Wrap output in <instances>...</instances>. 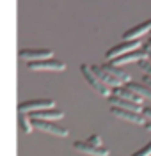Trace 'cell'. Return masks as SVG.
Wrapping results in <instances>:
<instances>
[{"label": "cell", "mask_w": 151, "mask_h": 156, "mask_svg": "<svg viewBox=\"0 0 151 156\" xmlns=\"http://www.w3.org/2000/svg\"><path fill=\"white\" fill-rule=\"evenodd\" d=\"M80 71H82V75H84V78H85V82L92 87L94 92H98V94L103 96V98H110L112 96V89L107 87V85L101 82V78L94 73L92 66H89V64H80Z\"/></svg>", "instance_id": "cell-1"}, {"label": "cell", "mask_w": 151, "mask_h": 156, "mask_svg": "<svg viewBox=\"0 0 151 156\" xmlns=\"http://www.w3.org/2000/svg\"><path fill=\"white\" fill-rule=\"evenodd\" d=\"M55 107V101L48 99V98H43V99H29V101H23L18 105V112L23 115H32L36 112H43V110H50Z\"/></svg>", "instance_id": "cell-2"}, {"label": "cell", "mask_w": 151, "mask_h": 156, "mask_svg": "<svg viewBox=\"0 0 151 156\" xmlns=\"http://www.w3.org/2000/svg\"><path fill=\"white\" fill-rule=\"evenodd\" d=\"M135 50H141V41H123L119 44L112 46L110 50H107L105 53V58L107 60H114V58H119L130 51H135Z\"/></svg>", "instance_id": "cell-3"}, {"label": "cell", "mask_w": 151, "mask_h": 156, "mask_svg": "<svg viewBox=\"0 0 151 156\" xmlns=\"http://www.w3.org/2000/svg\"><path fill=\"white\" fill-rule=\"evenodd\" d=\"M32 122H34V129H39V131H43V133H48V135H53V136H60V138H64V136L70 135V131H68L64 126H59V124L50 122V121L32 119Z\"/></svg>", "instance_id": "cell-4"}, {"label": "cell", "mask_w": 151, "mask_h": 156, "mask_svg": "<svg viewBox=\"0 0 151 156\" xmlns=\"http://www.w3.org/2000/svg\"><path fill=\"white\" fill-rule=\"evenodd\" d=\"M110 114L114 117L121 119V121H126V122H131V124H139V126H144L148 122L146 117L142 115L141 112H133V110H123V108H117V107H110Z\"/></svg>", "instance_id": "cell-5"}, {"label": "cell", "mask_w": 151, "mask_h": 156, "mask_svg": "<svg viewBox=\"0 0 151 156\" xmlns=\"http://www.w3.org/2000/svg\"><path fill=\"white\" fill-rule=\"evenodd\" d=\"M20 58L27 62H38V60H46L53 58V51L48 48H21Z\"/></svg>", "instance_id": "cell-6"}, {"label": "cell", "mask_w": 151, "mask_h": 156, "mask_svg": "<svg viewBox=\"0 0 151 156\" xmlns=\"http://www.w3.org/2000/svg\"><path fill=\"white\" fill-rule=\"evenodd\" d=\"M27 68L30 71H64L66 64L57 58H46V60H38V62H29Z\"/></svg>", "instance_id": "cell-7"}, {"label": "cell", "mask_w": 151, "mask_h": 156, "mask_svg": "<svg viewBox=\"0 0 151 156\" xmlns=\"http://www.w3.org/2000/svg\"><path fill=\"white\" fill-rule=\"evenodd\" d=\"M148 32H151V20H146L139 25H135L133 29H128L123 34V41H139Z\"/></svg>", "instance_id": "cell-8"}, {"label": "cell", "mask_w": 151, "mask_h": 156, "mask_svg": "<svg viewBox=\"0 0 151 156\" xmlns=\"http://www.w3.org/2000/svg\"><path fill=\"white\" fill-rule=\"evenodd\" d=\"M73 147H75L78 153H82V154H87V156H109V154H110V153H109V149H105V147H98V146H92V144H89V142H82V140L75 142V144H73Z\"/></svg>", "instance_id": "cell-9"}, {"label": "cell", "mask_w": 151, "mask_h": 156, "mask_svg": "<svg viewBox=\"0 0 151 156\" xmlns=\"http://www.w3.org/2000/svg\"><path fill=\"white\" fill-rule=\"evenodd\" d=\"M144 58H148V51L144 48L141 50H135V51H130V53H126V55H123L119 58H114V60H109L112 64H116V66H124V64H131V62H141Z\"/></svg>", "instance_id": "cell-10"}, {"label": "cell", "mask_w": 151, "mask_h": 156, "mask_svg": "<svg viewBox=\"0 0 151 156\" xmlns=\"http://www.w3.org/2000/svg\"><path fill=\"white\" fill-rule=\"evenodd\" d=\"M112 94H114V96L123 98V99H128V101H131V103L142 105V98L139 96L137 92H133L131 89H128V85H121V87L112 89Z\"/></svg>", "instance_id": "cell-11"}, {"label": "cell", "mask_w": 151, "mask_h": 156, "mask_svg": "<svg viewBox=\"0 0 151 156\" xmlns=\"http://www.w3.org/2000/svg\"><path fill=\"white\" fill-rule=\"evenodd\" d=\"M100 68L103 69V71H107L109 75H112L114 78L121 80L124 85H126L128 82H131L130 76H128V73H124V71L119 68V66H116V64H112V62H105V64H100Z\"/></svg>", "instance_id": "cell-12"}, {"label": "cell", "mask_w": 151, "mask_h": 156, "mask_svg": "<svg viewBox=\"0 0 151 156\" xmlns=\"http://www.w3.org/2000/svg\"><path fill=\"white\" fill-rule=\"evenodd\" d=\"M109 101H110L112 107L123 108V110H133V112H141V114H142V110H144L141 105L131 103V101H128V99H123V98H119V96H114V94L109 98Z\"/></svg>", "instance_id": "cell-13"}, {"label": "cell", "mask_w": 151, "mask_h": 156, "mask_svg": "<svg viewBox=\"0 0 151 156\" xmlns=\"http://www.w3.org/2000/svg\"><path fill=\"white\" fill-rule=\"evenodd\" d=\"M32 119H41V121H59L64 117V112L62 110H57V108H50V110H43V112H36V114H32Z\"/></svg>", "instance_id": "cell-14"}, {"label": "cell", "mask_w": 151, "mask_h": 156, "mask_svg": "<svg viewBox=\"0 0 151 156\" xmlns=\"http://www.w3.org/2000/svg\"><path fill=\"white\" fill-rule=\"evenodd\" d=\"M128 89H131L133 92H137L142 99H149L151 101V89L146 85V83H142V82H128L126 83Z\"/></svg>", "instance_id": "cell-15"}, {"label": "cell", "mask_w": 151, "mask_h": 156, "mask_svg": "<svg viewBox=\"0 0 151 156\" xmlns=\"http://www.w3.org/2000/svg\"><path fill=\"white\" fill-rule=\"evenodd\" d=\"M20 128H21V131H23L25 135H30V133H32V129H34V122H32V117L20 114Z\"/></svg>", "instance_id": "cell-16"}, {"label": "cell", "mask_w": 151, "mask_h": 156, "mask_svg": "<svg viewBox=\"0 0 151 156\" xmlns=\"http://www.w3.org/2000/svg\"><path fill=\"white\" fill-rule=\"evenodd\" d=\"M137 66L144 71V75H149V76H151V60H149V58H144V60H141Z\"/></svg>", "instance_id": "cell-17"}, {"label": "cell", "mask_w": 151, "mask_h": 156, "mask_svg": "<svg viewBox=\"0 0 151 156\" xmlns=\"http://www.w3.org/2000/svg\"><path fill=\"white\" fill-rule=\"evenodd\" d=\"M131 156H151V142H148L142 149H139L137 153H133Z\"/></svg>", "instance_id": "cell-18"}, {"label": "cell", "mask_w": 151, "mask_h": 156, "mask_svg": "<svg viewBox=\"0 0 151 156\" xmlns=\"http://www.w3.org/2000/svg\"><path fill=\"white\" fill-rule=\"evenodd\" d=\"M87 142H89V144H92V146L101 147V136H100V135H91Z\"/></svg>", "instance_id": "cell-19"}, {"label": "cell", "mask_w": 151, "mask_h": 156, "mask_svg": "<svg viewBox=\"0 0 151 156\" xmlns=\"http://www.w3.org/2000/svg\"><path fill=\"white\" fill-rule=\"evenodd\" d=\"M142 115L146 117V121H151V107H146L142 110Z\"/></svg>", "instance_id": "cell-20"}, {"label": "cell", "mask_w": 151, "mask_h": 156, "mask_svg": "<svg viewBox=\"0 0 151 156\" xmlns=\"http://www.w3.org/2000/svg\"><path fill=\"white\" fill-rule=\"evenodd\" d=\"M141 82H142V83H146V85L151 89V76H149V75H142V80H141Z\"/></svg>", "instance_id": "cell-21"}, {"label": "cell", "mask_w": 151, "mask_h": 156, "mask_svg": "<svg viewBox=\"0 0 151 156\" xmlns=\"http://www.w3.org/2000/svg\"><path fill=\"white\" fill-rule=\"evenodd\" d=\"M144 50L148 51V58L151 60V46H148V44H144Z\"/></svg>", "instance_id": "cell-22"}, {"label": "cell", "mask_w": 151, "mask_h": 156, "mask_svg": "<svg viewBox=\"0 0 151 156\" xmlns=\"http://www.w3.org/2000/svg\"><path fill=\"white\" fill-rule=\"evenodd\" d=\"M144 129H148V131H151V121H148V122L144 124Z\"/></svg>", "instance_id": "cell-23"}, {"label": "cell", "mask_w": 151, "mask_h": 156, "mask_svg": "<svg viewBox=\"0 0 151 156\" xmlns=\"http://www.w3.org/2000/svg\"><path fill=\"white\" fill-rule=\"evenodd\" d=\"M146 44H148V46H151V39H149V41H148V43H146Z\"/></svg>", "instance_id": "cell-24"}]
</instances>
